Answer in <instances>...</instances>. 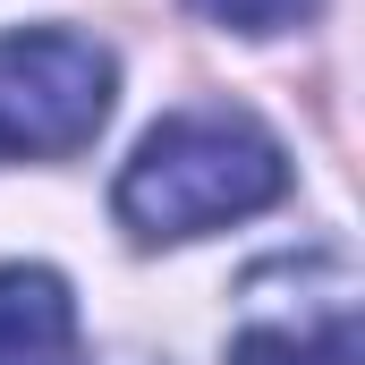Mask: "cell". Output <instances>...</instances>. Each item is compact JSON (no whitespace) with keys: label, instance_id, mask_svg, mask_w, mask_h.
<instances>
[{"label":"cell","instance_id":"6da1fadb","mask_svg":"<svg viewBox=\"0 0 365 365\" xmlns=\"http://www.w3.org/2000/svg\"><path fill=\"white\" fill-rule=\"evenodd\" d=\"M280 195H289V153L247 110H170L110 187L119 221L145 247L204 238V230L247 221V212L280 204Z\"/></svg>","mask_w":365,"mask_h":365},{"label":"cell","instance_id":"7a4b0ae2","mask_svg":"<svg viewBox=\"0 0 365 365\" xmlns=\"http://www.w3.org/2000/svg\"><path fill=\"white\" fill-rule=\"evenodd\" d=\"M119 68L93 34H0V162H68L110 119Z\"/></svg>","mask_w":365,"mask_h":365},{"label":"cell","instance_id":"277c9868","mask_svg":"<svg viewBox=\"0 0 365 365\" xmlns=\"http://www.w3.org/2000/svg\"><path fill=\"white\" fill-rule=\"evenodd\" d=\"M0 365H86L77 297L43 264H0Z\"/></svg>","mask_w":365,"mask_h":365},{"label":"cell","instance_id":"5b68a950","mask_svg":"<svg viewBox=\"0 0 365 365\" xmlns=\"http://www.w3.org/2000/svg\"><path fill=\"white\" fill-rule=\"evenodd\" d=\"M195 17H212V26H230V34H289V26H306L323 0H187Z\"/></svg>","mask_w":365,"mask_h":365},{"label":"cell","instance_id":"3957f363","mask_svg":"<svg viewBox=\"0 0 365 365\" xmlns=\"http://www.w3.org/2000/svg\"><path fill=\"white\" fill-rule=\"evenodd\" d=\"M230 365H357V264L340 247L255 264Z\"/></svg>","mask_w":365,"mask_h":365}]
</instances>
